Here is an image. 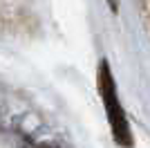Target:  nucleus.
Here are the masks:
<instances>
[{"mask_svg": "<svg viewBox=\"0 0 150 148\" xmlns=\"http://www.w3.org/2000/svg\"><path fill=\"white\" fill-rule=\"evenodd\" d=\"M99 90H101V97H103V103H105V112H108V119H110V126H112L114 139L125 148L132 146V135H130V128H128V119H125L123 108L119 103L112 72H110L105 61L101 63V68H99Z\"/></svg>", "mask_w": 150, "mask_h": 148, "instance_id": "f257e3e1", "label": "nucleus"}, {"mask_svg": "<svg viewBox=\"0 0 150 148\" xmlns=\"http://www.w3.org/2000/svg\"><path fill=\"white\" fill-rule=\"evenodd\" d=\"M40 148H54V146H50V144H43V146H40Z\"/></svg>", "mask_w": 150, "mask_h": 148, "instance_id": "f03ea898", "label": "nucleus"}]
</instances>
